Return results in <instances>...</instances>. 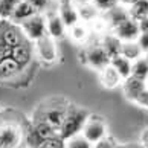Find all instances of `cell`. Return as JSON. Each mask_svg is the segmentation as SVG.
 <instances>
[{
	"instance_id": "obj_1",
	"label": "cell",
	"mask_w": 148,
	"mask_h": 148,
	"mask_svg": "<svg viewBox=\"0 0 148 148\" xmlns=\"http://www.w3.org/2000/svg\"><path fill=\"white\" fill-rule=\"evenodd\" d=\"M87 116H89V113H87L84 108L76 107V106H67L63 124H61V127L58 128V136L66 140V139L72 138L75 134L81 133V128H83Z\"/></svg>"
},
{
	"instance_id": "obj_2",
	"label": "cell",
	"mask_w": 148,
	"mask_h": 148,
	"mask_svg": "<svg viewBox=\"0 0 148 148\" xmlns=\"http://www.w3.org/2000/svg\"><path fill=\"white\" fill-rule=\"evenodd\" d=\"M79 61L98 72V70L110 64V57L99 43H93V45L84 47L83 52H79Z\"/></svg>"
},
{
	"instance_id": "obj_3",
	"label": "cell",
	"mask_w": 148,
	"mask_h": 148,
	"mask_svg": "<svg viewBox=\"0 0 148 148\" xmlns=\"http://www.w3.org/2000/svg\"><path fill=\"white\" fill-rule=\"evenodd\" d=\"M34 52H35L37 58L46 66H52L58 61L57 40H53L47 34L43 35L41 38H38L37 41H34Z\"/></svg>"
},
{
	"instance_id": "obj_4",
	"label": "cell",
	"mask_w": 148,
	"mask_h": 148,
	"mask_svg": "<svg viewBox=\"0 0 148 148\" xmlns=\"http://www.w3.org/2000/svg\"><path fill=\"white\" fill-rule=\"evenodd\" d=\"M81 134L89 142L95 144L96 140H99L104 136L108 134L107 121L102 116H98V114H89L83 125V128H81Z\"/></svg>"
},
{
	"instance_id": "obj_5",
	"label": "cell",
	"mask_w": 148,
	"mask_h": 148,
	"mask_svg": "<svg viewBox=\"0 0 148 148\" xmlns=\"http://www.w3.org/2000/svg\"><path fill=\"white\" fill-rule=\"evenodd\" d=\"M18 26H20L21 32H23V35L26 37V40L32 41V43L47 34V31H46V17H45V14H41V12H37L34 15H31L29 18L21 21Z\"/></svg>"
},
{
	"instance_id": "obj_6",
	"label": "cell",
	"mask_w": 148,
	"mask_h": 148,
	"mask_svg": "<svg viewBox=\"0 0 148 148\" xmlns=\"http://www.w3.org/2000/svg\"><path fill=\"white\" fill-rule=\"evenodd\" d=\"M23 130L17 124L0 125V148H20Z\"/></svg>"
},
{
	"instance_id": "obj_7",
	"label": "cell",
	"mask_w": 148,
	"mask_h": 148,
	"mask_svg": "<svg viewBox=\"0 0 148 148\" xmlns=\"http://www.w3.org/2000/svg\"><path fill=\"white\" fill-rule=\"evenodd\" d=\"M45 17H46L47 35L52 37L53 40H63V38L67 35V28H66V25L63 23L61 17H60V14L57 11V6H53L49 11H46Z\"/></svg>"
},
{
	"instance_id": "obj_8",
	"label": "cell",
	"mask_w": 148,
	"mask_h": 148,
	"mask_svg": "<svg viewBox=\"0 0 148 148\" xmlns=\"http://www.w3.org/2000/svg\"><path fill=\"white\" fill-rule=\"evenodd\" d=\"M67 106L69 104H49L47 107H45L40 113V119L38 121H43V122L49 124L51 127H53L57 131L58 128L61 127L63 124V119H64V114L66 110H67Z\"/></svg>"
},
{
	"instance_id": "obj_9",
	"label": "cell",
	"mask_w": 148,
	"mask_h": 148,
	"mask_svg": "<svg viewBox=\"0 0 148 148\" xmlns=\"http://www.w3.org/2000/svg\"><path fill=\"white\" fill-rule=\"evenodd\" d=\"M112 32L121 41H134V40H138V37L140 34L138 21L130 17L127 20H124L122 23H119L118 26H114Z\"/></svg>"
},
{
	"instance_id": "obj_10",
	"label": "cell",
	"mask_w": 148,
	"mask_h": 148,
	"mask_svg": "<svg viewBox=\"0 0 148 148\" xmlns=\"http://www.w3.org/2000/svg\"><path fill=\"white\" fill-rule=\"evenodd\" d=\"M145 87H147V81L139 79V78L131 76V75L128 78L122 79V83H121V90H122L125 99L130 101V102H133L136 99V96H138Z\"/></svg>"
},
{
	"instance_id": "obj_11",
	"label": "cell",
	"mask_w": 148,
	"mask_h": 148,
	"mask_svg": "<svg viewBox=\"0 0 148 148\" xmlns=\"http://www.w3.org/2000/svg\"><path fill=\"white\" fill-rule=\"evenodd\" d=\"M57 11L61 17L63 23L66 25V28H70V26L76 25L79 20V15H78V11H76V6L72 0H64V2H60L57 5Z\"/></svg>"
},
{
	"instance_id": "obj_12",
	"label": "cell",
	"mask_w": 148,
	"mask_h": 148,
	"mask_svg": "<svg viewBox=\"0 0 148 148\" xmlns=\"http://www.w3.org/2000/svg\"><path fill=\"white\" fill-rule=\"evenodd\" d=\"M98 78H99L101 86L107 90L118 89V87H121V83H122V78H121L119 73L110 64L106 66V67H102L101 70H98Z\"/></svg>"
},
{
	"instance_id": "obj_13",
	"label": "cell",
	"mask_w": 148,
	"mask_h": 148,
	"mask_svg": "<svg viewBox=\"0 0 148 148\" xmlns=\"http://www.w3.org/2000/svg\"><path fill=\"white\" fill-rule=\"evenodd\" d=\"M104 15V20H106V23L108 26V29H113L114 26H118L119 23H122L124 20H127L130 15H128V9L122 6V5H116L114 8L106 11V12H102Z\"/></svg>"
},
{
	"instance_id": "obj_14",
	"label": "cell",
	"mask_w": 148,
	"mask_h": 148,
	"mask_svg": "<svg viewBox=\"0 0 148 148\" xmlns=\"http://www.w3.org/2000/svg\"><path fill=\"white\" fill-rule=\"evenodd\" d=\"M73 3L76 6V11H78L79 20L84 21V23H87V25L92 23L93 20L101 15V12L98 11V8L92 3V0H87V2H73Z\"/></svg>"
},
{
	"instance_id": "obj_15",
	"label": "cell",
	"mask_w": 148,
	"mask_h": 148,
	"mask_svg": "<svg viewBox=\"0 0 148 148\" xmlns=\"http://www.w3.org/2000/svg\"><path fill=\"white\" fill-rule=\"evenodd\" d=\"M34 14H37V11L26 0H20L17 3V6H15V9L12 11V14H11L9 21L11 23H15V25H20L21 21H25L26 18H29Z\"/></svg>"
},
{
	"instance_id": "obj_16",
	"label": "cell",
	"mask_w": 148,
	"mask_h": 148,
	"mask_svg": "<svg viewBox=\"0 0 148 148\" xmlns=\"http://www.w3.org/2000/svg\"><path fill=\"white\" fill-rule=\"evenodd\" d=\"M67 34L70 35V38L78 43V45H86L90 38V26L84 23V21H78L76 25L70 26L67 29Z\"/></svg>"
},
{
	"instance_id": "obj_17",
	"label": "cell",
	"mask_w": 148,
	"mask_h": 148,
	"mask_svg": "<svg viewBox=\"0 0 148 148\" xmlns=\"http://www.w3.org/2000/svg\"><path fill=\"white\" fill-rule=\"evenodd\" d=\"M99 45L104 47V51L108 53V57H114V55H119L121 53V46H122V41L113 34V32H106L102 34L101 37V41Z\"/></svg>"
},
{
	"instance_id": "obj_18",
	"label": "cell",
	"mask_w": 148,
	"mask_h": 148,
	"mask_svg": "<svg viewBox=\"0 0 148 148\" xmlns=\"http://www.w3.org/2000/svg\"><path fill=\"white\" fill-rule=\"evenodd\" d=\"M110 66L119 73V76L122 79L128 78V76L131 75V61H130L128 58L122 57L121 53L110 58Z\"/></svg>"
},
{
	"instance_id": "obj_19",
	"label": "cell",
	"mask_w": 148,
	"mask_h": 148,
	"mask_svg": "<svg viewBox=\"0 0 148 148\" xmlns=\"http://www.w3.org/2000/svg\"><path fill=\"white\" fill-rule=\"evenodd\" d=\"M121 55L128 58L130 61H134V60L140 58L144 55L140 46L138 45V41H122V46H121Z\"/></svg>"
},
{
	"instance_id": "obj_20",
	"label": "cell",
	"mask_w": 148,
	"mask_h": 148,
	"mask_svg": "<svg viewBox=\"0 0 148 148\" xmlns=\"http://www.w3.org/2000/svg\"><path fill=\"white\" fill-rule=\"evenodd\" d=\"M130 18L139 21L142 18L148 17V0H136L133 5H130L127 8Z\"/></svg>"
},
{
	"instance_id": "obj_21",
	"label": "cell",
	"mask_w": 148,
	"mask_h": 148,
	"mask_svg": "<svg viewBox=\"0 0 148 148\" xmlns=\"http://www.w3.org/2000/svg\"><path fill=\"white\" fill-rule=\"evenodd\" d=\"M131 76H136L139 79L147 81V78H148V61L145 60L144 55L138 60H134V61H131Z\"/></svg>"
},
{
	"instance_id": "obj_22",
	"label": "cell",
	"mask_w": 148,
	"mask_h": 148,
	"mask_svg": "<svg viewBox=\"0 0 148 148\" xmlns=\"http://www.w3.org/2000/svg\"><path fill=\"white\" fill-rule=\"evenodd\" d=\"M34 134H35V138L38 139V144H40L41 140H45V139H47V138L57 136V134H58V131L53 128V127H51L49 124L43 122V121H38V122L35 124Z\"/></svg>"
},
{
	"instance_id": "obj_23",
	"label": "cell",
	"mask_w": 148,
	"mask_h": 148,
	"mask_svg": "<svg viewBox=\"0 0 148 148\" xmlns=\"http://www.w3.org/2000/svg\"><path fill=\"white\" fill-rule=\"evenodd\" d=\"M66 148H93V144L89 142L81 133L66 139Z\"/></svg>"
},
{
	"instance_id": "obj_24",
	"label": "cell",
	"mask_w": 148,
	"mask_h": 148,
	"mask_svg": "<svg viewBox=\"0 0 148 148\" xmlns=\"http://www.w3.org/2000/svg\"><path fill=\"white\" fill-rule=\"evenodd\" d=\"M20 0H0V20H9Z\"/></svg>"
},
{
	"instance_id": "obj_25",
	"label": "cell",
	"mask_w": 148,
	"mask_h": 148,
	"mask_svg": "<svg viewBox=\"0 0 148 148\" xmlns=\"http://www.w3.org/2000/svg\"><path fill=\"white\" fill-rule=\"evenodd\" d=\"M26 2H28L37 12H41V14H45L46 11H49L51 8L58 5L57 2H53V0H26Z\"/></svg>"
},
{
	"instance_id": "obj_26",
	"label": "cell",
	"mask_w": 148,
	"mask_h": 148,
	"mask_svg": "<svg viewBox=\"0 0 148 148\" xmlns=\"http://www.w3.org/2000/svg\"><path fill=\"white\" fill-rule=\"evenodd\" d=\"M37 148H66V140L57 134V136H52V138L41 140L37 145Z\"/></svg>"
},
{
	"instance_id": "obj_27",
	"label": "cell",
	"mask_w": 148,
	"mask_h": 148,
	"mask_svg": "<svg viewBox=\"0 0 148 148\" xmlns=\"http://www.w3.org/2000/svg\"><path fill=\"white\" fill-rule=\"evenodd\" d=\"M93 148H119V144L116 142V139L112 138L110 134L104 136L102 139L96 140L95 144H93Z\"/></svg>"
},
{
	"instance_id": "obj_28",
	"label": "cell",
	"mask_w": 148,
	"mask_h": 148,
	"mask_svg": "<svg viewBox=\"0 0 148 148\" xmlns=\"http://www.w3.org/2000/svg\"><path fill=\"white\" fill-rule=\"evenodd\" d=\"M92 3L98 8L99 12H106V11L119 5V0H92Z\"/></svg>"
},
{
	"instance_id": "obj_29",
	"label": "cell",
	"mask_w": 148,
	"mask_h": 148,
	"mask_svg": "<svg viewBox=\"0 0 148 148\" xmlns=\"http://www.w3.org/2000/svg\"><path fill=\"white\" fill-rule=\"evenodd\" d=\"M133 104H136V106L140 107V108L148 110V86L139 93L138 96H136V99L133 101Z\"/></svg>"
},
{
	"instance_id": "obj_30",
	"label": "cell",
	"mask_w": 148,
	"mask_h": 148,
	"mask_svg": "<svg viewBox=\"0 0 148 148\" xmlns=\"http://www.w3.org/2000/svg\"><path fill=\"white\" fill-rule=\"evenodd\" d=\"M138 45L140 46V49H142V52H147L148 51V34H139V37H138Z\"/></svg>"
},
{
	"instance_id": "obj_31",
	"label": "cell",
	"mask_w": 148,
	"mask_h": 148,
	"mask_svg": "<svg viewBox=\"0 0 148 148\" xmlns=\"http://www.w3.org/2000/svg\"><path fill=\"white\" fill-rule=\"evenodd\" d=\"M138 25H139L140 34H148V17L139 20V21H138Z\"/></svg>"
},
{
	"instance_id": "obj_32",
	"label": "cell",
	"mask_w": 148,
	"mask_h": 148,
	"mask_svg": "<svg viewBox=\"0 0 148 148\" xmlns=\"http://www.w3.org/2000/svg\"><path fill=\"white\" fill-rule=\"evenodd\" d=\"M139 145L142 148H148V128H145L144 131H142V134H140V142H139Z\"/></svg>"
},
{
	"instance_id": "obj_33",
	"label": "cell",
	"mask_w": 148,
	"mask_h": 148,
	"mask_svg": "<svg viewBox=\"0 0 148 148\" xmlns=\"http://www.w3.org/2000/svg\"><path fill=\"white\" fill-rule=\"evenodd\" d=\"M134 2H136V0H119V5H122V6L128 8L130 5H133Z\"/></svg>"
},
{
	"instance_id": "obj_34",
	"label": "cell",
	"mask_w": 148,
	"mask_h": 148,
	"mask_svg": "<svg viewBox=\"0 0 148 148\" xmlns=\"http://www.w3.org/2000/svg\"><path fill=\"white\" fill-rule=\"evenodd\" d=\"M119 148H142L140 145H119Z\"/></svg>"
},
{
	"instance_id": "obj_35",
	"label": "cell",
	"mask_w": 148,
	"mask_h": 148,
	"mask_svg": "<svg viewBox=\"0 0 148 148\" xmlns=\"http://www.w3.org/2000/svg\"><path fill=\"white\" fill-rule=\"evenodd\" d=\"M144 57H145V60H147V61H148V51H147V52L144 53Z\"/></svg>"
},
{
	"instance_id": "obj_36",
	"label": "cell",
	"mask_w": 148,
	"mask_h": 148,
	"mask_svg": "<svg viewBox=\"0 0 148 148\" xmlns=\"http://www.w3.org/2000/svg\"><path fill=\"white\" fill-rule=\"evenodd\" d=\"M73 2H87V0H73Z\"/></svg>"
},
{
	"instance_id": "obj_37",
	"label": "cell",
	"mask_w": 148,
	"mask_h": 148,
	"mask_svg": "<svg viewBox=\"0 0 148 148\" xmlns=\"http://www.w3.org/2000/svg\"><path fill=\"white\" fill-rule=\"evenodd\" d=\"M53 2H57V3H60V2H64V0H53Z\"/></svg>"
},
{
	"instance_id": "obj_38",
	"label": "cell",
	"mask_w": 148,
	"mask_h": 148,
	"mask_svg": "<svg viewBox=\"0 0 148 148\" xmlns=\"http://www.w3.org/2000/svg\"><path fill=\"white\" fill-rule=\"evenodd\" d=\"M147 86H148V78H147Z\"/></svg>"
},
{
	"instance_id": "obj_39",
	"label": "cell",
	"mask_w": 148,
	"mask_h": 148,
	"mask_svg": "<svg viewBox=\"0 0 148 148\" xmlns=\"http://www.w3.org/2000/svg\"><path fill=\"white\" fill-rule=\"evenodd\" d=\"M147 112H148V110H147Z\"/></svg>"
}]
</instances>
